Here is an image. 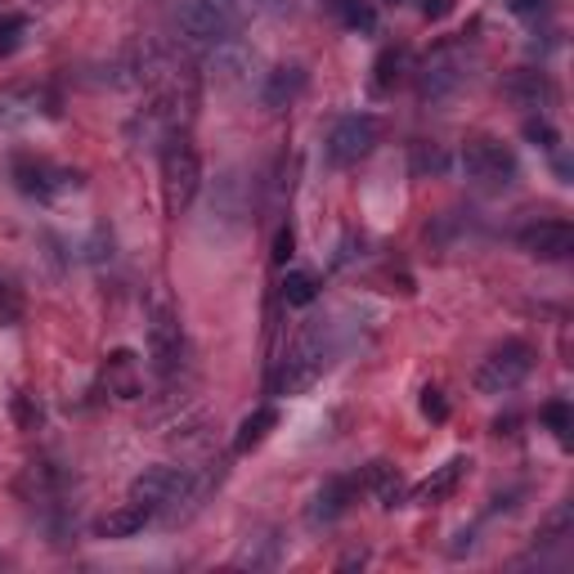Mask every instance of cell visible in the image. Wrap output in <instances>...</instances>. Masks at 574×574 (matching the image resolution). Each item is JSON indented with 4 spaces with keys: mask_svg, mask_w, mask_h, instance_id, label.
Returning <instances> with one entry per match:
<instances>
[{
    "mask_svg": "<svg viewBox=\"0 0 574 574\" xmlns=\"http://www.w3.org/2000/svg\"><path fill=\"white\" fill-rule=\"evenodd\" d=\"M409 167H413V175H417V180L445 175V171H449V153L440 149V144H426V139H417V144H413V153H409Z\"/></svg>",
    "mask_w": 574,
    "mask_h": 574,
    "instance_id": "d4e9b609",
    "label": "cell"
},
{
    "mask_svg": "<svg viewBox=\"0 0 574 574\" xmlns=\"http://www.w3.org/2000/svg\"><path fill=\"white\" fill-rule=\"evenodd\" d=\"M503 94H507L512 104H520V108H530V113L543 117L552 108V100H556V85L543 72H535V68H520V72H512L503 81Z\"/></svg>",
    "mask_w": 574,
    "mask_h": 574,
    "instance_id": "2e32d148",
    "label": "cell"
},
{
    "mask_svg": "<svg viewBox=\"0 0 574 574\" xmlns=\"http://www.w3.org/2000/svg\"><path fill=\"white\" fill-rule=\"evenodd\" d=\"M301 90H306V68H297V64H287V68H274V72H265V81H261V104L265 108H292L297 100H301Z\"/></svg>",
    "mask_w": 574,
    "mask_h": 574,
    "instance_id": "ffe728a7",
    "label": "cell"
},
{
    "mask_svg": "<svg viewBox=\"0 0 574 574\" xmlns=\"http://www.w3.org/2000/svg\"><path fill=\"white\" fill-rule=\"evenodd\" d=\"M364 490H368L381 507H387V512H395V507L409 503V494H404V475H400V467L387 462V458H377V462L364 467Z\"/></svg>",
    "mask_w": 574,
    "mask_h": 574,
    "instance_id": "d6986e66",
    "label": "cell"
},
{
    "mask_svg": "<svg viewBox=\"0 0 574 574\" xmlns=\"http://www.w3.org/2000/svg\"><path fill=\"white\" fill-rule=\"evenodd\" d=\"M332 14L342 19L346 32H359V36H372L377 32V10L368 5V0H328Z\"/></svg>",
    "mask_w": 574,
    "mask_h": 574,
    "instance_id": "cb8c5ba5",
    "label": "cell"
},
{
    "mask_svg": "<svg viewBox=\"0 0 574 574\" xmlns=\"http://www.w3.org/2000/svg\"><path fill=\"white\" fill-rule=\"evenodd\" d=\"M319 297V278L310 269H287L283 274V301L287 306H310Z\"/></svg>",
    "mask_w": 574,
    "mask_h": 574,
    "instance_id": "4316f807",
    "label": "cell"
},
{
    "mask_svg": "<svg viewBox=\"0 0 574 574\" xmlns=\"http://www.w3.org/2000/svg\"><path fill=\"white\" fill-rule=\"evenodd\" d=\"M574 535V503H561L543 525H539V548H556V543H565Z\"/></svg>",
    "mask_w": 574,
    "mask_h": 574,
    "instance_id": "484cf974",
    "label": "cell"
},
{
    "mask_svg": "<svg viewBox=\"0 0 574 574\" xmlns=\"http://www.w3.org/2000/svg\"><path fill=\"white\" fill-rule=\"evenodd\" d=\"M355 503V481L351 475H332V481H323L310 498V525H332V520H342Z\"/></svg>",
    "mask_w": 574,
    "mask_h": 574,
    "instance_id": "ac0fdd59",
    "label": "cell"
},
{
    "mask_svg": "<svg viewBox=\"0 0 574 574\" xmlns=\"http://www.w3.org/2000/svg\"><path fill=\"white\" fill-rule=\"evenodd\" d=\"M188 481H194V471H188V467L158 462V467H144L135 481H130V498L144 503V507H153V516H167V512L184 498Z\"/></svg>",
    "mask_w": 574,
    "mask_h": 574,
    "instance_id": "30bf717a",
    "label": "cell"
},
{
    "mask_svg": "<svg viewBox=\"0 0 574 574\" xmlns=\"http://www.w3.org/2000/svg\"><path fill=\"white\" fill-rule=\"evenodd\" d=\"M404 72H409V50H404V45H387V50L377 55V64H372V90L391 94Z\"/></svg>",
    "mask_w": 574,
    "mask_h": 574,
    "instance_id": "603a6c76",
    "label": "cell"
},
{
    "mask_svg": "<svg viewBox=\"0 0 574 574\" xmlns=\"http://www.w3.org/2000/svg\"><path fill=\"white\" fill-rule=\"evenodd\" d=\"M422 417H431V422H445L449 417V400H445L440 387H426L422 391Z\"/></svg>",
    "mask_w": 574,
    "mask_h": 574,
    "instance_id": "836d02e7",
    "label": "cell"
},
{
    "mask_svg": "<svg viewBox=\"0 0 574 574\" xmlns=\"http://www.w3.org/2000/svg\"><path fill=\"white\" fill-rule=\"evenodd\" d=\"M278 426V409H256V413H248L243 422H238V431H233V454L243 458V454H252V449H261L265 440H269V431Z\"/></svg>",
    "mask_w": 574,
    "mask_h": 574,
    "instance_id": "7402d4cb",
    "label": "cell"
},
{
    "mask_svg": "<svg viewBox=\"0 0 574 574\" xmlns=\"http://www.w3.org/2000/svg\"><path fill=\"white\" fill-rule=\"evenodd\" d=\"M543 422L556 431V440L561 445H570V431H574V413H570V404L565 400H552L548 409H543Z\"/></svg>",
    "mask_w": 574,
    "mask_h": 574,
    "instance_id": "f546056e",
    "label": "cell"
},
{
    "mask_svg": "<svg viewBox=\"0 0 574 574\" xmlns=\"http://www.w3.org/2000/svg\"><path fill=\"white\" fill-rule=\"evenodd\" d=\"M278 561V539H248V548L238 552V565H274Z\"/></svg>",
    "mask_w": 574,
    "mask_h": 574,
    "instance_id": "f1b7e54d",
    "label": "cell"
},
{
    "mask_svg": "<svg viewBox=\"0 0 574 574\" xmlns=\"http://www.w3.org/2000/svg\"><path fill=\"white\" fill-rule=\"evenodd\" d=\"M252 216V184L243 167H229L211 180L207 194V225H216L220 233H238Z\"/></svg>",
    "mask_w": 574,
    "mask_h": 574,
    "instance_id": "52a82bcc",
    "label": "cell"
},
{
    "mask_svg": "<svg viewBox=\"0 0 574 574\" xmlns=\"http://www.w3.org/2000/svg\"><path fill=\"white\" fill-rule=\"evenodd\" d=\"M507 10H512V14H543L548 0H507Z\"/></svg>",
    "mask_w": 574,
    "mask_h": 574,
    "instance_id": "d590c367",
    "label": "cell"
},
{
    "mask_svg": "<svg viewBox=\"0 0 574 574\" xmlns=\"http://www.w3.org/2000/svg\"><path fill=\"white\" fill-rule=\"evenodd\" d=\"M144 332H149V359L162 377H171L184 364V323L167 287H153L149 306H144Z\"/></svg>",
    "mask_w": 574,
    "mask_h": 574,
    "instance_id": "277c9868",
    "label": "cell"
},
{
    "mask_svg": "<svg viewBox=\"0 0 574 574\" xmlns=\"http://www.w3.org/2000/svg\"><path fill=\"white\" fill-rule=\"evenodd\" d=\"M14 417H19V426H23V431H36L45 413H41V404H36V395H27V391H19V395H14Z\"/></svg>",
    "mask_w": 574,
    "mask_h": 574,
    "instance_id": "d6a6232c",
    "label": "cell"
},
{
    "mask_svg": "<svg viewBox=\"0 0 574 574\" xmlns=\"http://www.w3.org/2000/svg\"><path fill=\"white\" fill-rule=\"evenodd\" d=\"M256 68H261V55L248 50V45H238V41H220L216 55H211V77H216V85H225V90H233V94H243V90L256 85V77H252Z\"/></svg>",
    "mask_w": 574,
    "mask_h": 574,
    "instance_id": "7c38bea8",
    "label": "cell"
},
{
    "mask_svg": "<svg viewBox=\"0 0 574 574\" xmlns=\"http://www.w3.org/2000/svg\"><path fill=\"white\" fill-rule=\"evenodd\" d=\"M332 364V323L328 319H306L297 328L292 346H287V355L278 359V372H274V391L278 395H301L310 391L314 381L328 372Z\"/></svg>",
    "mask_w": 574,
    "mask_h": 574,
    "instance_id": "6da1fadb",
    "label": "cell"
},
{
    "mask_svg": "<svg viewBox=\"0 0 574 574\" xmlns=\"http://www.w3.org/2000/svg\"><path fill=\"white\" fill-rule=\"evenodd\" d=\"M198 188H203V158L194 149V139H188V130H175L162 139V194H167L171 216H180L194 203Z\"/></svg>",
    "mask_w": 574,
    "mask_h": 574,
    "instance_id": "3957f363",
    "label": "cell"
},
{
    "mask_svg": "<svg viewBox=\"0 0 574 574\" xmlns=\"http://www.w3.org/2000/svg\"><path fill=\"white\" fill-rule=\"evenodd\" d=\"M274 265H287V261H292L297 256V233H292V225H283L278 233H274Z\"/></svg>",
    "mask_w": 574,
    "mask_h": 574,
    "instance_id": "e575fe53",
    "label": "cell"
},
{
    "mask_svg": "<svg viewBox=\"0 0 574 574\" xmlns=\"http://www.w3.org/2000/svg\"><path fill=\"white\" fill-rule=\"evenodd\" d=\"M471 68H475V55L467 50L462 41H449L440 50H431L417 68V94L422 104H445L454 94L471 81Z\"/></svg>",
    "mask_w": 574,
    "mask_h": 574,
    "instance_id": "5b68a950",
    "label": "cell"
},
{
    "mask_svg": "<svg viewBox=\"0 0 574 574\" xmlns=\"http://www.w3.org/2000/svg\"><path fill=\"white\" fill-rule=\"evenodd\" d=\"M55 113H59V100L50 90H36V85L0 90V126H27L36 117H55Z\"/></svg>",
    "mask_w": 574,
    "mask_h": 574,
    "instance_id": "4fadbf2b",
    "label": "cell"
},
{
    "mask_svg": "<svg viewBox=\"0 0 574 574\" xmlns=\"http://www.w3.org/2000/svg\"><path fill=\"white\" fill-rule=\"evenodd\" d=\"M530 372H535V346L530 342H503L498 351H490L481 359V368H475L471 381H475V391L481 395H507Z\"/></svg>",
    "mask_w": 574,
    "mask_h": 574,
    "instance_id": "8992f818",
    "label": "cell"
},
{
    "mask_svg": "<svg viewBox=\"0 0 574 574\" xmlns=\"http://www.w3.org/2000/svg\"><path fill=\"white\" fill-rule=\"evenodd\" d=\"M27 36H32V19L27 14H5V19H0V59L19 55L27 45Z\"/></svg>",
    "mask_w": 574,
    "mask_h": 574,
    "instance_id": "83f0119b",
    "label": "cell"
},
{
    "mask_svg": "<svg viewBox=\"0 0 574 574\" xmlns=\"http://www.w3.org/2000/svg\"><path fill=\"white\" fill-rule=\"evenodd\" d=\"M467 471H471V458H467V454L449 458L445 467H436V471H431L426 481L409 494V503H413V507H440V503L462 485V475H467Z\"/></svg>",
    "mask_w": 574,
    "mask_h": 574,
    "instance_id": "e0dca14e",
    "label": "cell"
},
{
    "mask_svg": "<svg viewBox=\"0 0 574 574\" xmlns=\"http://www.w3.org/2000/svg\"><path fill=\"white\" fill-rule=\"evenodd\" d=\"M381 117H372V113H351V117H342L337 126H332V135H328V162L337 167V171H346V167H359L377 144H381Z\"/></svg>",
    "mask_w": 574,
    "mask_h": 574,
    "instance_id": "ba28073f",
    "label": "cell"
},
{
    "mask_svg": "<svg viewBox=\"0 0 574 574\" xmlns=\"http://www.w3.org/2000/svg\"><path fill=\"white\" fill-rule=\"evenodd\" d=\"M525 139L539 144V149H548V153L561 144V135L552 130V122H548V117H530V122H525Z\"/></svg>",
    "mask_w": 574,
    "mask_h": 574,
    "instance_id": "4dcf8cb0",
    "label": "cell"
},
{
    "mask_svg": "<svg viewBox=\"0 0 574 574\" xmlns=\"http://www.w3.org/2000/svg\"><path fill=\"white\" fill-rule=\"evenodd\" d=\"M149 520H153V507H144V503L130 498L126 507H117V512H108V516L94 520V535H100V539H130V535H139Z\"/></svg>",
    "mask_w": 574,
    "mask_h": 574,
    "instance_id": "44dd1931",
    "label": "cell"
},
{
    "mask_svg": "<svg viewBox=\"0 0 574 574\" xmlns=\"http://www.w3.org/2000/svg\"><path fill=\"white\" fill-rule=\"evenodd\" d=\"M100 387H104L113 400H122V404H130V400L144 395V372H139L135 351H113V355L104 359V368H100Z\"/></svg>",
    "mask_w": 574,
    "mask_h": 574,
    "instance_id": "9a60e30c",
    "label": "cell"
},
{
    "mask_svg": "<svg viewBox=\"0 0 574 574\" xmlns=\"http://www.w3.org/2000/svg\"><path fill=\"white\" fill-rule=\"evenodd\" d=\"M462 171H467L471 184H481V188H507L516 180V153L494 135H475L462 149Z\"/></svg>",
    "mask_w": 574,
    "mask_h": 574,
    "instance_id": "9c48e42d",
    "label": "cell"
},
{
    "mask_svg": "<svg viewBox=\"0 0 574 574\" xmlns=\"http://www.w3.org/2000/svg\"><path fill=\"white\" fill-rule=\"evenodd\" d=\"M520 252H530L535 261H565L574 252V229L565 220H539L520 229Z\"/></svg>",
    "mask_w": 574,
    "mask_h": 574,
    "instance_id": "5bb4252c",
    "label": "cell"
},
{
    "mask_svg": "<svg viewBox=\"0 0 574 574\" xmlns=\"http://www.w3.org/2000/svg\"><path fill=\"white\" fill-rule=\"evenodd\" d=\"M454 10V0H422V14L426 19H445Z\"/></svg>",
    "mask_w": 574,
    "mask_h": 574,
    "instance_id": "8d00e7d4",
    "label": "cell"
},
{
    "mask_svg": "<svg viewBox=\"0 0 574 574\" xmlns=\"http://www.w3.org/2000/svg\"><path fill=\"white\" fill-rule=\"evenodd\" d=\"M248 14L233 0H180L175 5V27L188 45H220L243 32Z\"/></svg>",
    "mask_w": 574,
    "mask_h": 574,
    "instance_id": "7a4b0ae2",
    "label": "cell"
},
{
    "mask_svg": "<svg viewBox=\"0 0 574 574\" xmlns=\"http://www.w3.org/2000/svg\"><path fill=\"white\" fill-rule=\"evenodd\" d=\"M14 184L36 203H55V198L72 194V188L81 184V175L68 171V167L45 162V158H14Z\"/></svg>",
    "mask_w": 574,
    "mask_h": 574,
    "instance_id": "8fae6325",
    "label": "cell"
},
{
    "mask_svg": "<svg viewBox=\"0 0 574 574\" xmlns=\"http://www.w3.org/2000/svg\"><path fill=\"white\" fill-rule=\"evenodd\" d=\"M19 319H23V301H19L14 287L0 278V328H14Z\"/></svg>",
    "mask_w": 574,
    "mask_h": 574,
    "instance_id": "1f68e13d",
    "label": "cell"
}]
</instances>
